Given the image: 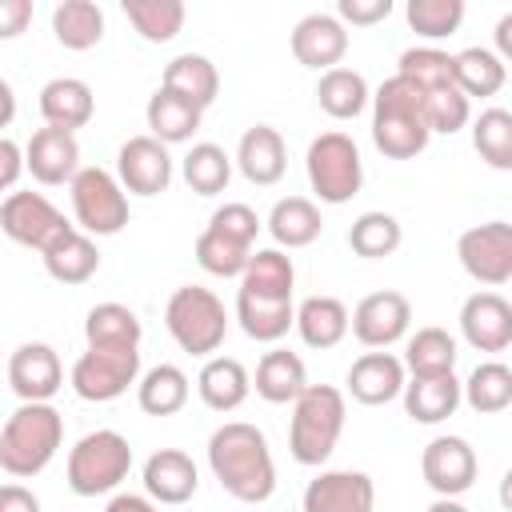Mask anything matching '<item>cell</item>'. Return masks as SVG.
<instances>
[{"mask_svg":"<svg viewBox=\"0 0 512 512\" xmlns=\"http://www.w3.org/2000/svg\"><path fill=\"white\" fill-rule=\"evenodd\" d=\"M208 468L220 488L240 504H264L276 492V464L268 436L256 424L228 420L208 436Z\"/></svg>","mask_w":512,"mask_h":512,"instance_id":"1","label":"cell"},{"mask_svg":"<svg viewBox=\"0 0 512 512\" xmlns=\"http://www.w3.org/2000/svg\"><path fill=\"white\" fill-rule=\"evenodd\" d=\"M424 92L408 76H388L372 96V144L388 160H412L428 148Z\"/></svg>","mask_w":512,"mask_h":512,"instance_id":"2","label":"cell"},{"mask_svg":"<svg viewBox=\"0 0 512 512\" xmlns=\"http://www.w3.org/2000/svg\"><path fill=\"white\" fill-rule=\"evenodd\" d=\"M64 444V416L52 404H20L0 428V468L16 480L40 476Z\"/></svg>","mask_w":512,"mask_h":512,"instance_id":"3","label":"cell"},{"mask_svg":"<svg viewBox=\"0 0 512 512\" xmlns=\"http://www.w3.org/2000/svg\"><path fill=\"white\" fill-rule=\"evenodd\" d=\"M344 392L332 384H308L292 400V420H288V452L296 464H324L344 432Z\"/></svg>","mask_w":512,"mask_h":512,"instance_id":"4","label":"cell"},{"mask_svg":"<svg viewBox=\"0 0 512 512\" xmlns=\"http://www.w3.org/2000/svg\"><path fill=\"white\" fill-rule=\"evenodd\" d=\"M164 328L188 356H212L228 336L224 300L212 288L184 284L164 304Z\"/></svg>","mask_w":512,"mask_h":512,"instance_id":"5","label":"cell"},{"mask_svg":"<svg viewBox=\"0 0 512 512\" xmlns=\"http://www.w3.org/2000/svg\"><path fill=\"white\" fill-rule=\"evenodd\" d=\"M128 468H132V444L112 428H96L80 436L68 452V488L76 496H104L128 480Z\"/></svg>","mask_w":512,"mask_h":512,"instance_id":"6","label":"cell"},{"mask_svg":"<svg viewBox=\"0 0 512 512\" xmlns=\"http://www.w3.org/2000/svg\"><path fill=\"white\" fill-rule=\"evenodd\" d=\"M304 168H308V184L320 196V204H348L364 184L360 148L348 132H320L308 144Z\"/></svg>","mask_w":512,"mask_h":512,"instance_id":"7","label":"cell"},{"mask_svg":"<svg viewBox=\"0 0 512 512\" xmlns=\"http://www.w3.org/2000/svg\"><path fill=\"white\" fill-rule=\"evenodd\" d=\"M68 188L72 216L84 236H116L128 224V196L108 168H80Z\"/></svg>","mask_w":512,"mask_h":512,"instance_id":"8","label":"cell"},{"mask_svg":"<svg viewBox=\"0 0 512 512\" xmlns=\"http://www.w3.org/2000/svg\"><path fill=\"white\" fill-rule=\"evenodd\" d=\"M140 380V348H88L72 372L68 384L88 404H108L128 392V384Z\"/></svg>","mask_w":512,"mask_h":512,"instance_id":"9","label":"cell"},{"mask_svg":"<svg viewBox=\"0 0 512 512\" xmlns=\"http://www.w3.org/2000/svg\"><path fill=\"white\" fill-rule=\"evenodd\" d=\"M0 228L12 244L36 248V252H48L64 232H72L64 212L40 192H8L0 204Z\"/></svg>","mask_w":512,"mask_h":512,"instance_id":"10","label":"cell"},{"mask_svg":"<svg viewBox=\"0 0 512 512\" xmlns=\"http://www.w3.org/2000/svg\"><path fill=\"white\" fill-rule=\"evenodd\" d=\"M456 256H460L464 272L476 284H488V292L508 284L512 280V224L508 220H488V224H476V228L460 232Z\"/></svg>","mask_w":512,"mask_h":512,"instance_id":"11","label":"cell"},{"mask_svg":"<svg viewBox=\"0 0 512 512\" xmlns=\"http://www.w3.org/2000/svg\"><path fill=\"white\" fill-rule=\"evenodd\" d=\"M408 324H412V304H408V296L404 292H392V288H384V292H368L356 308H352V316H348V328H352V336L364 344V348H392L396 340H404L408 336Z\"/></svg>","mask_w":512,"mask_h":512,"instance_id":"12","label":"cell"},{"mask_svg":"<svg viewBox=\"0 0 512 512\" xmlns=\"http://www.w3.org/2000/svg\"><path fill=\"white\" fill-rule=\"evenodd\" d=\"M420 472H424V484L436 496L456 500L476 484L480 460H476V448L464 436H436L420 452Z\"/></svg>","mask_w":512,"mask_h":512,"instance_id":"13","label":"cell"},{"mask_svg":"<svg viewBox=\"0 0 512 512\" xmlns=\"http://www.w3.org/2000/svg\"><path fill=\"white\" fill-rule=\"evenodd\" d=\"M116 180L132 196H160L172 184V156L152 136H132L116 152Z\"/></svg>","mask_w":512,"mask_h":512,"instance_id":"14","label":"cell"},{"mask_svg":"<svg viewBox=\"0 0 512 512\" xmlns=\"http://www.w3.org/2000/svg\"><path fill=\"white\" fill-rule=\"evenodd\" d=\"M8 384L24 404H48L64 388V364L52 344L28 340L8 356Z\"/></svg>","mask_w":512,"mask_h":512,"instance_id":"15","label":"cell"},{"mask_svg":"<svg viewBox=\"0 0 512 512\" xmlns=\"http://www.w3.org/2000/svg\"><path fill=\"white\" fill-rule=\"evenodd\" d=\"M376 484L368 472L328 468L304 488V512H372Z\"/></svg>","mask_w":512,"mask_h":512,"instance_id":"16","label":"cell"},{"mask_svg":"<svg viewBox=\"0 0 512 512\" xmlns=\"http://www.w3.org/2000/svg\"><path fill=\"white\" fill-rule=\"evenodd\" d=\"M460 336L476 352H504L512 344V304L500 292H472L460 308Z\"/></svg>","mask_w":512,"mask_h":512,"instance_id":"17","label":"cell"},{"mask_svg":"<svg viewBox=\"0 0 512 512\" xmlns=\"http://www.w3.org/2000/svg\"><path fill=\"white\" fill-rule=\"evenodd\" d=\"M24 168L32 172V180L56 188V184H72V176L80 172V144L72 132L60 128H36L32 140L24 144Z\"/></svg>","mask_w":512,"mask_h":512,"instance_id":"18","label":"cell"},{"mask_svg":"<svg viewBox=\"0 0 512 512\" xmlns=\"http://www.w3.org/2000/svg\"><path fill=\"white\" fill-rule=\"evenodd\" d=\"M344 52H348V28L332 12H308L292 28V56L304 68H316V72L340 68Z\"/></svg>","mask_w":512,"mask_h":512,"instance_id":"19","label":"cell"},{"mask_svg":"<svg viewBox=\"0 0 512 512\" xmlns=\"http://www.w3.org/2000/svg\"><path fill=\"white\" fill-rule=\"evenodd\" d=\"M404 364H400V356H392V352H364V356H356L352 360V368H348V396L356 400V404H368V408H380V404H392L400 392H404Z\"/></svg>","mask_w":512,"mask_h":512,"instance_id":"20","label":"cell"},{"mask_svg":"<svg viewBox=\"0 0 512 512\" xmlns=\"http://www.w3.org/2000/svg\"><path fill=\"white\" fill-rule=\"evenodd\" d=\"M196 464L180 448H160L144 460V496L152 504H188L196 496Z\"/></svg>","mask_w":512,"mask_h":512,"instance_id":"21","label":"cell"},{"mask_svg":"<svg viewBox=\"0 0 512 512\" xmlns=\"http://www.w3.org/2000/svg\"><path fill=\"white\" fill-rule=\"evenodd\" d=\"M236 168L248 184L256 188H272L284 168H288V148H284V136L272 128V124H252L240 144H236Z\"/></svg>","mask_w":512,"mask_h":512,"instance_id":"22","label":"cell"},{"mask_svg":"<svg viewBox=\"0 0 512 512\" xmlns=\"http://www.w3.org/2000/svg\"><path fill=\"white\" fill-rule=\"evenodd\" d=\"M96 112V96L84 80L76 76H56L40 88V116L48 128H60V132H76L92 120Z\"/></svg>","mask_w":512,"mask_h":512,"instance_id":"23","label":"cell"},{"mask_svg":"<svg viewBox=\"0 0 512 512\" xmlns=\"http://www.w3.org/2000/svg\"><path fill=\"white\" fill-rule=\"evenodd\" d=\"M196 392L204 400V408L212 412H236L248 392H252V376L236 356H208L200 376H196Z\"/></svg>","mask_w":512,"mask_h":512,"instance_id":"24","label":"cell"},{"mask_svg":"<svg viewBox=\"0 0 512 512\" xmlns=\"http://www.w3.org/2000/svg\"><path fill=\"white\" fill-rule=\"evenodd\" d=\"M160 88H168V92L192 100V104L204 112V108L216 100V92H220V72H216V64H212L208 56H200V52H180V56H172V60L164 64Z\"/></svg>","mask_w":512,"mask_h":512,"instance_id":"25","label":"cell"},{"mask_svg":"<svg viewBox=\"0 0 512 512\" xmlns=\"http://www.w3.org/2000/svg\"><path fill=\"white\" fill-rule=\"evenodd\" d=\"M404 412L416 424H440L460 408V380L448 376H412L404 380Z\"/></svg>","mask_w":512,"mask_h":512,"instance_id":"26","label":"cell"},{"mask_svg":"<svg viewBox=\"0 0 512 512\" xmlns=\"http://www.w3.org/2000/svg\"><path fill=\"white\" fill-rule=\"evenodd\" d=\"M292 284L296 268L292 256H284L280 248H256L240 272V292L260 300H292Z\"/></svg>","mask_w":512,"mask_h":512,"instance_id":"27","label":"cell"},{"mask_svg":"<svg viewBox=\"0 0 512 512\" xmlns=\"http://www.w3.org/2000/svg\"><path fill=\"white\" fill-rule=\"evenodd\" d=\"M200 116H204V112H200L192 100H184V96H176V92H168V88H156L152 100H148V108H144V120H148V128H152L148 136L160 140L164 148L192 140V132L200 128Z\"/></svg>","mask_w":512,"mask_h":512,"instance_id":"28","label":"cell"},{"mask_svg":"<svg viewBox=\"0 0 512 512\" xmlns=\"http://www.w3.org/2000/svg\"><path fill=\"white\" fill-rule=\"evenodd\" d=\"M292 328L300 332V340L308 348H320V352L336 348L348 336V308L336 296H308V300H300Z\"/></svg>","mask_w":512,"mask_h":512,"instance_id":"29","label":"cell"},{"mask_svg":"<svg viewBox=\"0 0 512 512\" xmlns=\"http://www.w3.org/2000/svg\"><path fill=\"white\" fill-rule=\"evenodd\" d=\"M256 396L268 400V404H292L304 388H308V372H304V360L288 348H272L260 356L256 364Z\"/></svg>","mask_w":512,"mask_h":512,"instance_id":"30","label":"cell"},{"mask_svg":"<svg viewBox=\"0 0 512 512\" xmlns=\"http://www.w3.org/2000/svg\"><path fill=\"white\" fill-rule=\"evenodd\" d=\"M52 36L68 52H88L104 40V8L92 0H60L52 8Z\"/></svg>","mask_w":512,"mask_h":512,"instance_id":"31","label":"cell"},{"mask_svg":"<svg viewBox=\"0 0 512 512\" xmlns=\"http://www.w3.org/2000/svg\"><path fill=\"white\" fill-rule=\"evenodd\" d=\"M264 224H268V232H272V240L280 248H308L320 236V228H324L320 208L308 196H284V200H276Z\"/></svg>","mask_w":512,"mask_h":512,"instance_id":"32","label":"cell"},{"mask_svg":"<svg viewBox=\"0 0 512 512\" xmlns=\"http://www.w3.org/2000/svg\"><path fill=\"white\" fill-rule=\"evenodd\" d=\"M40 256H44V268H48V276H52L56 284H84V280H92L96 268H100V252H96L92 236H84L80 228L64 232V236H60L48 252H40Z\"/></svg>","mask_w":512,"mask_h":512,"instance_id":"33","label":"cell"},{"mask_svg":"<svg viewBox=\"0 0 512 512\" xmlns=\"http://www.w3.org/2000/svg\"><path fill=\"white\" fill-rule=\"evenodd\" d=\"M140 336H144L140 316L132 308L116 304V300L96 304L84 316V340H88V348H140Z\"/></svg>","mask_w":512,"mask_h":512,"instance_id":"34","label":"cell"},{"mask_svg":"<svg viewBox=\"0 0 512 512\" xmlns=\"http://www.w3.org/2000/svg\"><path fill=\"white\" fill-rule=\"evenodd\" d=\"M236 320H240L248 340L276 344V340L288 336V328L296 320V308H292V300H260V296L236 292Z\"/></svg>","mask_w":512,"mask_h":512,"instance_id":"35","label":"cell"},{"mask_svg":"<svg viewBox=\"0 0 512 512\" xmlns=\"http://www.w3.org/2000/svg\"><path fill=\"white\" fill-rule=\"evenodd\" d=\"M316 100L332 120H356L368 108L372 92H368V80L356 68H328V72H320Z\"/></svg>","mask_w":512,"mask_h":512,"instance_id":"36","label":"cell"},{"mask_svg":"<svg viewBox=\"0 0 512 512\" xmlns=\"http://www.w3.org/2000/svg\"><path fill=\"white\" fill-rule=\"evenodd\" d=\"M188 376L176 364H156L136 380V404L148 416H176L188 404Z\"/></svg>","mask_w":512,"mask_h":512,"instance_id":"37","label":"cell"},{"mask_svg":"<svg viewBox=\"0 0 512 512\" xmlns=\"http://www.w3.org/2000/svg\"><path fill=\"white\" fill-rule=\"evenodd\" d=\"M452 80L468 100L472 96L484 100V96H496L504 88L508 68L492 48H464V52L452 56Z\"/></svg>","mask_w":512,"mask_h":512,"instance_id":"38","label":"cell"},{"mask_svg":"<svg viewBox=\"0 0 512 512\" xmlns=\"http://www.w3.org/2000/svg\"><path fill=\"white\" fill-rule=\"evenodd\" d=\"M400 364L412 376H448L456 368V340L436 324L416 328L408 336V344H404V360Z\"/></svg>","mask_w":512,"mask_h":512,"instance_id":"39","label":"cell"},{"mask_svg":"<svg viewBox=\"0 0 512 512\" xmlns=\"http://www.w3.org/2000/svg\"><path fill=\"white\" fill-rule=\"evenodd\" d=\"M460 400L480 412V416H496L512 404V368L500 360H484L472 368V376L460 384Z\"/></svg>","mask_w":512,"mask_h":512,"instance_id":"40","label":"cell"},{"mask_svg":"<svg viewBox=\"0 0 512 512\" xmlns=\"http://www.w3.org/2000/svg\"><path fill=\"white\" fill-rule=\"evenodd\" d=\"M180 172H184V184L196 192V196H220L232 180V156L212 144V140H200L188 148V156L180 160Z\"/></svg>","mask_w":512,"mask_h":512,"instance_id":"41","label":"cell"},{"mask_svg":"<svg viewBox=\"0 0 512 512\" xmlns=\"http://www.w3.org/2000/svg\"><path fill=\"white\" fill-rule=\"evenodd\" d=\"M128 24L140 32L148 44H168L184 28V4L180 0H124L120 4Z\"/></svg>","mask_w":512,"mask_h":512,"instance_id":"42","label":"cell"},{"mask_svg":"<svg viewBox=\"0 0 512 512\" xmlns=\"http://www.w3.org/2000/svg\"><path fill=\"white\" fill-rule=\"evenodd\" d=\"M404 232H400V220L392 212H360L348 228V248L364 260H384L400 248Z\"/></svg>","mask_w":512,"mask_h":512,"instance_id":"43","label":"cell"},{"mask_svg":"<svg viewBox=\"0 0 512 512\" xmlns=\"http://www.w3.org/2000/svg\"><path fill=\"white\" fill-rule=\"evenodd\" d=\"M248 256H252V244H244V240H236V236H228V232H220L212 224L196 236V264L208 276H220V280L240 276L244 264H248Z\"/></svg>","mask_w":512,"mask_h":512,"instance_id":"44","label":"cell"},{"mask_svg":"<svg viewBox=\"0 0 512 512\" xmlns=\"http://www.w3.org/2000/svg\"><path fill=\"white\" fill-rule=\"evenodd\" d=\"M472 148L488 168L508 172L512 168V112L508 108H484L472 124Z\"/></svg>","mask_w":512,"mask_h":512,"instance_id":"45","label":"cell"},{"mask_svg":"<svg viewBox=\"0 0 512 512\" xmlns=\"http://www.w3.org/2000/svg\"><path fill=\"white\" fill-rule=\"evenodd\" d=\"M408 28L424 40H444L464 20V0H408Z\"/></svg>","mask_w":512,"mask_h":512,"instance_id":"46","label":"cell"},{"mask_svg":"<svg viewBox=\"0 0 512 512\" xmlns=\"http://www.w3.org/2000/svg\"><path fill=\"white\" fill-rule=\"evenodd\" d=\"M396 76H408L420 92H436V88L456 84L452 80V56L440 52V48H408V52H400Z\"/></svg>","mask_w":512,"mask_h":512,"instance_id":"47","label":"cell"},{"mask_svg":"<svg viewBox=\"0 0 512 512\" xmlns=\"http://www.w3.org/2000/svg\"><path fill=\"white\" fill-rule=\"evenodd\" d=\"M468 116H472L468 96H464L456 84L436 88V92H424V120H428V132L452 136V132H460V128L468 124Z\"/></svg>","mask_w":512,"mask_h":512,"instance_id":"48","label":"cell"},{"mask_svg":"<svg viewBox=\"0 0 512 512\" xmlns=\"http://www.w3.org/2000/svg\"><path fill=\"white\" fill-rule=\"evenodd\" d=\"M208 224L220 228V232H228V236H236V240H244V244H256V232H260V216L248 204H240V200L220 204Z\"/></svg>","mask_w":512,"mask_h":512,"instance_id":"49","label":"cell"},{"mask_svg":"<svg viewBox=\"0 0 512 512\" xmlns=\"http://www.w3.org/2000/svg\"><path fill=\"white\" fill-rule=\"evenodd\" d=\"M388 16H392V0H340L336 4V20L340 24H356V28L380 24Z\"/></svg>","mask_w":512,"mask_h":512,"instance_id":"50","label":"cell"},{"mask_svg":"<svg viewBox=\"0 0 512 512\" xmlns=\"http://www.w3.org/2000/svg\"><path fill=\"white\" fill-rule=\"evenodd\" d=\"M32 24V0H0V40H16Z\"/></svg>","mask_w":512,"mask_h":512,"instance_id":"51","label":"cell"},{"mask_svg":"<svg viewBox=\"0 0 512 512\" xmlns=\"http://www.w3.org/2000/svg\"><path fill=\"white\" fill-rule=\"evenodd\" d=\"M20 172H24V148L0 136V192H8L20 180Z\"/></svg>","mask_w":512,"mask_h":512,"instance_id":"52","label":"cell"},{"mask_svg":"<svg viewBox=\"0 0 512 512\" xmlns=\"http://www.w3.org/2000/svg\"><path fill=\"white\" fill-rule=\"evenodd\" d=\"M0 512H40V500L24 484H0Z\"/></svg>","mask_w":512,"mask_h":512,"instance_id":"53","label":"cell"},{"mask_svg":"<svg viewBox=\"0 0 512 512\" xmlns=\"http://www.w3.org/2000/svg\"><path fill=\"white\" fill-rule=\"evenodd\" d=\"M104 512H160V504H152L148 496H136V492H116Z\"/></svg>","mask_w":512,"mask_h":512,"instance_id":"54","label":"cell"},{"mask_svg":"<svg viewBox=\"0 0 512 512\" xmlns=\"http://www.w3.org/2000/svg\"><path fill=\"white\" fill-rule=\"evenodd\" d=\"M16 120V92L8 80H0V128H8Z\"/></svg>","mask_w":512,"mask_h":512,"instance_id":"55","label":"cell"},{"mask_svg":"<svg viewBox=\"0 0 512 512\" xmlns=\"http://www.w3.org/2000/svg\"><path fill=\"white\" fill-rule=\"evenodd\" d=\"M496 48H500V52H496L500 60L512 56V12H504L500 24H496Z\"/></svg>","mask_w":512,"mask_h":512,"instance_id":"56","label":"cell"},{"mask_svg":"<svg viewBox=\"0 0 512 512\" xmlns=\"http://www.w3.org/2000/svg\"><path fill=\"white\" fill-rule=\"evenodd\" d=\"M424 512H468V508H464L460 500H448V496H440V500H432Z\"/></svg>","mask_w":512,"mask_h":512,"instance_id":"57","label":"cell"}]
</instances>
